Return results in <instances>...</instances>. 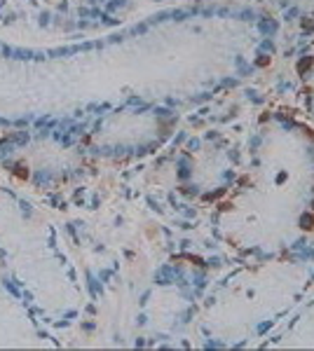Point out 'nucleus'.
<instances>
[{
    "mask_svg": "<svg viewBox=\"0 0 314 351\" xmlns=\"http://www.w3.org/2000/svg\"><path fill=\"white\" fill-rule=\"evenodd\" d=\"M302 227H307V229H310V227H312V218H307V216H305V218H302Z\"/></svg>",
    "mask_w": 314,
    "mask_h": 351,
    "instance_id": "1",
    "label": "nucleus"
}]
</instances>
